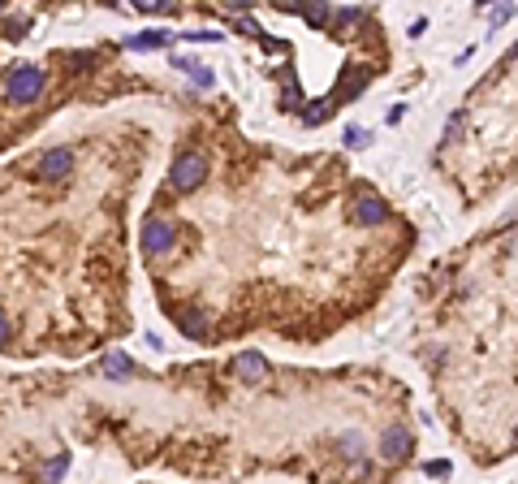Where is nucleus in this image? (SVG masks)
<instances>
[{"mask_svg": "<svg viewBox=\"0 0 518 484\" xmlns=\"http://www.w3.org/2000/svg\"><path fill=\"white\" fill-rule=\"evenodd\" d=\"M173 242H177L173 221H165V217H151V221L143 225V247H147V255H169V251H173Z\"/></svg>", "mask_w": 518, "mask_h": 484, "instance_id": "3", "label": "nucleus"}, {"mask_svg": "<svg viewBox=\"0 0 518 484\" xmlns=\"http://www.w3.org/2000/svg\"><path fill=\"white\" fill-rule=\"evenodd\" d=\"M169 31H143V35H134L130 39V48H138V52H147V48H169Z\"/></svg>", "mask_w": 518, "mask_h": 484, "instance_id": "11", "label": "nucleus"}, {"mask_svg": "<svg viewBox=\"0 0 518 484\" xmlns=\"http://www.w3.org/2000/svg\"><path fill=\"white\" fill-rule=\"evenodd\" d=\"M203 178H207V156H203V151H182V156L173 160V169H169L173 190H199Z\"/></svg>", "mask_w": 518, "mask_h": 484, "instance_id": "1", "label": "nucleus"}, {"mask_svg": "<svg viewBox=\"0 0 518 484\" xmlns=\"http://www.w3.org/2000/svg\"><path fill=\"white\" fill-rule=\"evenodd\" d=\"M65 467H70V458H65V454H57V458H52V463L43 467V475H39V484H57V480L65 475Z\"/></svg>", "mask_w": 518, "mask_h": 484, "instance_id": "13", "label": "nucleus"}, {"mask_svg": "<svg viewBox=\"0 0 518 484\" xmlns=\"http://www.w3.org/2000/svg\"><path fill=\"white\" fill-rule=\"evenodd\" d=\"M39 173L43 178H70L74 173V151L70 147H52V151H43V160H39Z\"/></svg>", "mask_w": 518, "mask_h": 484, "instance_id": "4", "label": "nucleus"}, {"mask_svg": "<svg viewBox=\"0 0 518 484\" xmlns=\"http://www.w3.org/2000/svg\"><path fill=\"white\" fill-rule=\"evenodd\" d=\"M134 9L138 14H173L177 5H173V0H134Z\"/></svg>", "mask_w": 518, "mask_h": 484, "instance_id": "14", "label": "nucleus"}, {"mask_svg": "<svg viewBox=\"0 0 518 484\" xmlns=\"http://www.w3.org/2000/svg\"><path fill=\"white\" fill-rule=\"evenodd\" d=\"M194 82L199 87H212V70H194Z\"/></svg>", "mask_w": 518, "mask_h": 484, "instance_id": "20", "label": "nucleus"}, {"mask_svg": "<svg viewBox=\"0 0 518 484\" xmlns=\"http://www.w3.org/2000/svg\"><path fill=\"white\" fill-rule=\"evenodd\" d=\"M358 18H363V9H341V14H337V22H341V26H350V22H358Z\"/></svg>", "mask_w": 518, "mask_h": 484, "instance_id": "17", "label": "nucleus"}, {"mask_svg": "<svg viewBox=\"0 0 518 484\" xmlns=\"http://www.w3.org/2000/svg\"><path fill=\"white\" fill-rule=\"evenodd\" d=\"M186 39H194V43H216V39H225V35H216V31H194V35H186Z\"/></svg>", "mask_w": 518, "mask_h": 484, "instance_id": "16", "label": "nucleus"}, {"mask_svg": "<svg viewBox=\"0 0 518 484\" xmlns=\"http://www.w3.org/2000/svg\"><path fill=\"white\" fill-rule=\"evenodd\" d=\"M43 70H35V65H22V70H9V100L13 104H35L39 100V91H43Z\"/></svg>", "mask_w": 518, "mask_h": 484, "instance_id": "2", "label": "nucleus"}, {"mask_svg": "<svg viewBox=\"0 0 518 484\" xmlns=\"http://www.w3.org/2000/svg\"><path fill=\"white\" fill-rule=\"evenodd\" d=\"M368 143H372V130H358V126L346 130V147H368Z\"/></svg>", "mask_w": 518, "mask_h": 484, "instance_id": "15", "label": "nucleus"}, {"mask_svg": "<svg viewBox=\"0 0 518 484\" xmlns=\"http://www.w3.org/2000/svg\"><path fill=\"white\" fill-rule=\"evenodd\" d=\"M380 454H385V458H393V463L410 454V433H406V428H397V424H389V428H385V437H380Z\"/></svg>", "mask_w": 518, "mask_h": 484, "instance_id": "6", "label": "nucleus"}, {"mask_svg": "<svg viewBox=\"0 0 518 484\" xmlns=\"http://www.w3.org/2000/svg\"><path fill=\"white\" fill-rule=\"evenodd\" d=\"M0 14H5V0H0Z\"/></svg>", "mask_w": 518, "mask_h": 484, "instance_id": "23", "label": "nucleus"}, {"mask_svg": "<svg viewBox=\"0 0 518 484\" xmlns=\"http://www.w3.org/2000/svg\"><path fill=\"white\" fill-rule=\"evenodd\" d=\"M65 65H70V70H87V65H91V57H82V52H74V57H70Z\"/></svg>", "mask_w": 518, "mask_h": 484, "instance_id": "18", "label": "nucleus"}, {"mask_svg": "<svg viewBox=\"0 0 518 484\" xmlns=\"http://www.w3.org/2000/svg\"><path fill=\"white\" fill-rule=\"evenodd\" d=\"M9 338H13V329H9V320H5V316H0V346H5Z\"/></svg>", "mask_w": 518, "mask_h": 484, "instance_id": "21", "label": "nucleus"}, {"mask_svg": "<svg viewBox=\"0 0 518 484\" xmlns=\"http://www.w3.org/2000/svg\"><path fill=\"white\" fill-rule=\"evenodd\" d=\"M238 31H246V35H259V26H255L250 18H238ZM259 39H264V35H259Z\"/></svg>", "mask_w": 518, "mask_h": 484, "instance_id": "19", "label": "nucleus"}, {"mask_svg": "<svg viewBox=\"0 0 518 484\" xmlns=\"http://www.w3.org/2000/svg\"><path fill=\"white\" fill-rule=\"evenodd\" d=\"M428 475H449V463H428Z\"/></svg>", "mask_w": 518, "mask_h": 484, "instance_id": "22", "label": "nucleus"}, {"mask_svg": "<svg viewBox=\"0 0 518 484\" xmlns=\"http://www.w3.org/2000/svg\"><path fill=\"white\" fill-rule=\"evenodd\" d=\"M354 221L358 225H385L389 221V203L376 199V195H358L354 199Z\"/></svg>", "mask_w": 518, "mask_h": 484, "instance_id": "5", "label": "nucleus"}, {"mask_svg": "<svg viewBox=\"0 0 518 484\" xmlns=\"http://www.w3.org/2000/svg\"><path fill=\"white\" fill-rule=\"evenodd\" d=\"M333 113H337V104H333V100H316V104H311V113H307L302 122H307V126H320V122H324V117H333Z\"/></svg>", "mask_w": 518, "mask_h": 484, "instance_id": "12", "label": "nucleus"}, {"mask_svg": "<svg viewBox=\"0 0 518 484\" xmlns=\"http://www.w3.org/2000/svg\"><path fill=\"white\" fill-rule=\"evenodd\" d=\"M281 9H294V14H302L311 26H324V22H333V9H329V5H281Z\"/></svg>", "mask_w": 518, "mask_h": 484, "instance_id": "10", "label": "nucleus"}, {"mask_svg": "<svg viewBox=\"0 0 518 484\" xmlns=\"http://www.w3.org/2000/svg\"><path fill=\"white\" fill-rule=\"evenodd\" d=\"M264 355H259V350H242L238 359H233V372L242 376V381H259V376H264Z\"/></svg>", "mask_w": 518, "mask_h": 484, "instance_id": "7", "label": "nucleus"}, {"mask_svg": "<svg viewBox=\"0 0 518 484\" xmlns=\"http://www.w3.org/2000/svg\"><path fill=\"white\" fill-rule=\"evenodd\" d=\"M130 372H134L130 355H121V350H109V355H104V376H113V381H117V376H130Z\"/></svg>", "mask_w": 518, "mask_h": 484, "instance_id": "9", "label": "nucleus"}, {"mask_svg": "<svg viewBox=\"0 0 518 484\" xmlns=\"http://www.w3.org/2000/svg\"><path fill=\"white\" fill-rule=\"evenodd\" d=\"M177 325H182V333H186V338H194V342H199V338H207V325H203V311H199V307H186V311L177 316Z\"/></svg>", "mask_w": 518, "mask_h": 484, "instance_id": "8", "label": "nucleus"}]
</instances>
